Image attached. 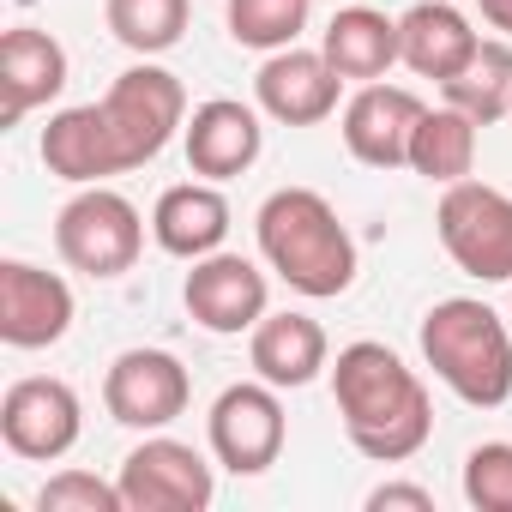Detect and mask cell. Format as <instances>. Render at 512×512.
Returning a JSON list of instances; mask_svg holds the SVG:
<instances>
[{
  "instance_id": "ffe728a7",
  "label": "cell",
  "mask_w": 512,
  "mask_h": 512,
  "mask_svg": "<svg viewBox=\"0 0 512 512\" xmlns=\"http://www.w3.org/2000/svg\"><path fill=\"white\" fill-rule=\"evenodd\" d=\"M476 31H470V19L452 7V0H416V7L398 19V49H404V67L416 73V79H434V85H446L470 55H476Z\"/></svg>"
},
{
  "instance_id": "7402d4cb",
  "label": "cell",
  "mask_w": 512,
  "mask_h": 512,
  "mask_svg": "<svg viewBox=\"0 0 512 512\" xmlns=\"http://www.w3.org/2000/svg\"><path fill=\"white\" fill-rule=\"evenodd\" d=\"M410 169L434 187H452L476 169V121L452 103L440 109H422L416 133H410Z\"/></svg>"
},
{
  "instance_id": "4fadbf2b",
  "label": "cell",
  "mask_w": 512,
  "mask_h": 512,
  "mask_svg": "<svg viewBox=\"0 0 512 512\" xmlns=\"http://www.w3.org/2000/svg\"><path fill=\"white\" fill-rule=\"evenodd\" d=\"M73 332V290L61 272L31 260H0V344L49 350Z\"/></svg>"
},
{
  "instance_id": "7a4b0ae2",
  "label": "cell",
  "mask_w": 512,
  "mask_h": 512,
  "mask_svg": "<svg viewBox=\"0 0 512 512\" xmlns=\"http://www.w3.org/2000/svg\"><path fill=\"white\" fill-rule=\"evenodd\" d=\"M253 235H260V260L308 302L344 296L356 284V241L332 199L314 187H278L253 217Z\"/></svg>"
},
{
  "instance_id": "d4e9b609",
  "label": "cell",
  "mask_w": 512,
  "mask_h": 512,
  "mask_svg": "<svg viewBox=\"0 0 512 512\" xmlns=\"http://www.w3.org/2000/svg\"><path fill=\"white\" fill-rule=\"evenodd\" d=\"M308 13H314V0H229L223 7L229 37L241 49H260V55L296 49V37L308 31Z\"/></svg>"
},
{
  "instance_id": "8fae6325",
  "label": "cell",
  "mask_w": 512,
  "mask_h": 512,
  "mask_svg": "<svg viewBox=\"0 0 512 512\" xmlns=\"http://www.w3.org/2000/svg\"><path fill=\"white\" fill-rule=\"evenodd\" d=\"M181 302H187V314L205 326V332H217V338H241V332H253L272 308V290H266V272L253 266V260H241V253H205V260H193V272H187V284H181Z\"/></svg>"
},
{
  "instance_id": "83f0119b",
  "label": "cell",
  "mask_w": 512,
  "mask_h": 512,
  "mask_svg": "<svg viewBox=\"0 0 512 512\" xmlns=\"http://www.w3.org/2000/svg\"><path fill=\"white\" fill-rule=\"evenodd\" d=\"M386 506H410V512H434V494L416 488V482H380L368 494V512H386Z\"/></svg>"
},
{
  "instance_id": "9a60e30c",
  "label": "cell",
  "mask_w": 512,
  "mask_h": 512,
  "mask_svg": "<svg viewBox=\"0 0 512 512\" xmlns=\"http://www.w3.org/2000/svg\"><path fill=\"white\" fill-rule=\"evenodd\" d=\"M422 109L428 103L416 91H404V85H386V79L362 85L344 103V145H350V157L368 163V169H410V133H416Z\"/></svg>"
},
{
  "instance_id": "e0dca14e",
  "label": "cell",
  "mask_w": 512,
  "mask_h": 512,
  "mask_svg": "<svg viewBox=\"0 0 512 512\" xmlns=\"http://www.w3.org/2000/svg\"><path fill=\"white\" fill-rule=\"evenodd\" d=\"M247 362L260 380H272L278 392H296V386H314L326 368H332V344H326V326L308 320V314H266L247 338Z\"/></svg>"
},
{
  "instance_id": "6da1fadb",
  "label": "cell",
  "mask_w": 512,
  "mask_h": 512,
  "mask_svg": "<svg viewBox=\"0 0 512 512\" xmlns=\"http://www.w3.org/2000/svg\"><path fill=\"white\" fill-rule=\"evenodd\" d=\"M332 398L350 446L374 464H404L434 434V398L392 344H374V338L344 344L332 362Z\"/></svg>"
},
{
  "instance_id": "ba28073f",
  "label": "cell",
  "mask_w": 512,
  "mask_h": 512,
  "mask_svg": "<svg viewBox=\"0 0 512 512\" xmlns=\"http://www.w3.org/2000/svg\"><path fill=\"white\" fill-rule=\"evenodd\" d=\"M121 494L127 512H205L217 500V476L205 464V452H193L175 434H145L127 458H121Z\"/></svg>"
},
{
  "instance_id": "9c48e42d",
  "label": "cell",
  "mask_w": 512,
  "mask_h": 512,
  "mask_svg": "<svg viewBox=\"0 0 512 512\" xmlns=\"http://www.w3.org/2000/svg\"><path fill=\"white\" fill-rule=\"evenodd\" d=\"M79 434H85V404L55 374H25L0 398V440H7L13 458L55 464L79 446Z\"/></svg>"
},
{
  "instance_id": "5bb4252c",
  "label": "cell",
  "mask_w": 512,
  "mask_h": 512,
  "mask_svg": "<svg viewBox=\"0 0 512 512\" xmlns=\"http://www.w3.org/2000/svg\"><path fill=\"white\" fill-rule=\"evenodd\" d=\"M181 145H187V169L199 181H235L260 163L266 151V127H260V109H247L235 97H211L187 115L181 127Z\"/></svg>"
},
{
  "instance_id": "7c38bea8",
  "label": "cell",
  "mask_w": 512,
  "mask_h": 512,
  "mask_svg": "<svg viewBox=\"0 0 512 512\" xmlns=\"http://www.w3.org/2000/svg\"><path fill=\"white\" fill-rule=\"evenodd\" d=\"M344 85L350 79L326 61V49H278L253 73V103L278 127H320V121L338 115Z\"/></svg>"
},
{
  "instance_id": "277c9868",
  "label": "cell",
  "mask_w": 512,
  "mask_h": 512,
  "mask_svg": "<svg viewBox=\"0 0 512 512\" xmlns=\"http://www.w3.org/2000/svg\"><path fill=\"white\" fill-rule=\"evenodd\" d=\"M139 247H145V217L127 193L115 187H79L61 217H55V253L85 272V278H121L139 266Z\"/></svg>"
},
{
  "instance_id": "3957f363",
  "label": "cell",
  "mask_w": 512,
  "mask_h": 512,
  "mask_svg": "<svg viewBox=\"0 0 512 512\" xmlns=\"http://www.w3.org/2000/svg\"><path fill=\"white\" fill-rule=\"evenodd\" d=\"M422 362L470 410H500L512 398V332L476 296H446L422 314Z\"/></svg>"
},
{
  "instance_id": "5b68a950",
  "label": "cell",
  "mask_w": 512,
  "mask_h": 512,
  "mask_svg": "<svg viewBox=\"0 0 512 512\" xmlns=\"http://www.w3.org/2000/svg\"><path fill=\"white\" fill-rule=\"evenodd\" d=\"M446 260L476 284H512V193L488 181H452L434 205Z\"/></svg>"
},
{
  "instance_id": "f1b7e54d",
  "label": "cell",
  "mask_w": 512,
  "mask_h": 512,
  "mask_svg": "<svg viewBox=\"0 0 512 512\" xmlns=\"http://www.w3.org/2000/svg\"><path fill=\"white\" fill-rule=\"evenodd\" d=\"M482 7V25H494L500 37H512V0H476Z\"/></svg>"
},
{
  "instance_id": "2e32d148",
  "label": "cell",
  "mask_w": 512,
  "mask_h": 512,
  "mask_svg": "<svg viewBox=\"0 0 512 512\" xmlns=\"http://www.w3.org/2000/svg\"><path fill=\"white\" fill-rule=\"evenodd\" d=\"M61 91H67V49L37 25H13L0 37V97H7L0 121L19 127L31 109L55 103Z\"/></svg>"
},
{
  "instance_id": "30bf717a",
  "label": "cell",
  "mask_w": 512,
  "mask_h": 512,
  "mask_svg": "<svg viewBox=\"0 0 512 512\" xmlns=\"http://www.w3.org/2000/svg\"><path fill=\"white\" fill-rule=\"evenodd\" d=\"M187 404H193V380H187L181 356H169V350H121L103 374V410L121 428L157 434L175 416H187Z\"/></svg>"
},
{
  "instance_id": "8992f818",
  "label": "cell",
  "mask_w": 512,
  "mask_h": 512,
  "mask_svg": "<svg viewBox=\"0 0 512 512\" xmlns=\"http://www.w3.org/2000/svg\"><path fill=\"white\" fill-rule=\"evenodd\" d=\"M103 121L115 133V151L127 169H145L151 157H163V145L187 127V91L169 67L139 61L127 67L109 91H103Z\"/></svg>"
},
{
  "instance_id": "d6986e66",
  "label": "cell",
  "mask_w": 512,
  "mask_h": 512,
  "mask_svg": "<svg viewBox=\"0 0 512 512\" xmlns=\"http://www.w3.org/2000/svg\"><path fill=\"white\" fill-rule=\"evenodd\" d=\"M151 235L175 260H205L229 235V199L217 193V181H181L163 187V199L151 205Z\"/></svg>"
},
{
  "instance_id": "f546056e",
  "label": "cell",
  "mask_w": 512,
  "mask_h": 512,
  "mask_svg": "<svg viewBox=\"0 0 512 512\" xmlns=\"http://www.w3.org/2000/svg\"><path fill=\"white\" fill-rule=\"evenodd\" d=\"M332 7H350V0H332Z\"/></svg>"
},
{
  "instance_id": "4316f807",
  "label": "cell",
  "mask_w": 512,
  "mask_h": 512,
  "mask_svg": "<svg viewBox=\"0 0 512 512\" xmlns=\"http://www.w3.org/2000/svg\"><path fill=\"white\" fill-rule=\"evenodd\" d=\"M37 512H127L121 482H103L91 470H55L37 488Z\"/></svg>"
},
{
  "instance_id": "44dd1931",
  "label": "cell",
  "mask_w": 512,
  "mask_h": 512,
  "mask_svg": "<svg viewBox=\"0 0 512 512\" xmlns=\"http://www.w3.org/2000/svg\"><path fill=\"white\" fill-rule=\"evenodd\" d=\"M320 49H326V61H332L350 85H374V79H386V73L404 61V49H398V19H386V13H374V7H356V0L332 13Z\"/></svg>"
},
{
  "instance_id": "cb8c5ba5",
  "label": "cell",
  "mask_w": 512,
  "mask_h": 512,
  "mask_svg": "<svg viewBox=\"0 0 512 512\" xmlns=\"http://www.w3.org/2000/svg\"><path fill=\"white\" fill-rule=\"evenodd\" d=\"M103 19L121 49H133L139 61H157L187 37L193 0H103Z\"/></svg>"
},
{
  "instance_id": "603a6c76",
  "label": "cell",
  "mask_w": 512,
  "mask_h": 512,
  "mask_svg": "<svg viewBox=\"0 0 512 512\" xmlns=\"http://www.w3.org/2000/svg\"><path fill=\"white\" fill-rule=\"evenodd\" d=\"M452 109H464L476 127H494L512 109V37H482L476 55L440 85Z\"/></svg>"
},
{
  "instance_id": "484cf974",
  "label": "cell",
  "mask_w": 512,
  "mask_h": 512,
  "mask_svg": "<svg viewBox=\"0 0 512 512\" xmlns=\"http://www.w3.org/2000/svg\"><path fill=\"white\" fill-rule=\"evenodd\" d=\"M464 500L476 512H512V440H482L464 458Z\"/></svg>"
},
{
  "instance_id": "52a82bcc",
  "label": "cell",
  "mask_w": 512,
  "mask_h": 512,
  "mask_svg": "<svg viewBox=\"0 0 512 512\" xmlns=\"http://www.w3.org/2000/svg\"><path fill=\"white\" fill-rule=\"evenodd\" d=\"M205 434H211V458L229 476H266L284 458V440H290V416H284L278 386L272 380L223 386L211 416H205Z\"/></svg>"
},
{
  "instance_id": "ac0fdd59",
  "label": "cell",
  "mask_w": 512,
  "mask_h": 512,
  "mask_svg": "<svg viewBox=\"0 0 512 512\" xmlns=\"http://www.w3.org/2000/svg\"><path fill=\"white\" fill-rule=\"evenodd\" d=\"M43 163H49V175L73 181V187H97L109 175H127V163L115 151V133L103 121V103H79V109L49 115V127H43Z\"/></svg>"
}]
</instances>
